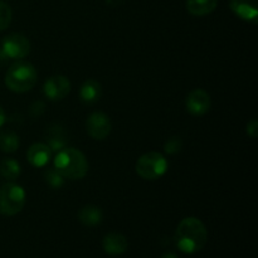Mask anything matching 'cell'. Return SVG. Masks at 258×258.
<instances>
[{"mask_svg": "<svg viewBox=\"0 0 258 258\" xmlns=\"http://www.w3.org/2000/svg\"><path fill=\"white\" fill-rule=\"evenodd\" d=\"M218 0H186V9L191 15L204 17L214 12Z\"/></svg>", "mask_w": 258, "mask_h": 258, "instance_id": "16", "label": "cell"}, {"mask_svg": "<svg viewBox=\"0 0 258 258\" xmlns=\"http://www.w3.org/2000/svg\"><path fill=\"white\" fill-rule=\"evenodd\" d=\"M86 130L95 140H105L112 130V123L106 113L93 112L86 121Z\"/></svg>", "mask_w": 258, "mask_h": 258, "instance_id": "7", "label": "cell"}, {"mask_svg": "<svg viewBox=\"0 0 258 258\" xmlns=\"http://www.w3.org/2000/svg\"><path fill=\"white\" fill-rule=\"evenodd\" d=\"M185 106L190 115L203 116L211 108V96L207 91L196 88L186 96Z\"/></svg>", "mask_w": 258, "mask_h": 258, "instance_id": "9", "label": "cell"}, {"mask_svg": "<svg viewBox=\"0 0 258 258\" xmlns=\"http://www.w3.org/2000/svg\"><path fill=\"white\" fill-rule=\"evenodd\" d=\"M43 91L50 101H60L68 96L71 91V82L64 76H52L43 86Z\"/></svg>", "mask_w": 258, "mask_h": 258, "instance_id": "8", "label": "cell"}, {"mask_svg": "<svg viewBox=\"0 0 258 258\" xmlns=\"http://www.w3.org/2000/svg\"><path fill=\"white\" fill-rule=\"evenodd\" d=\"M229 7L232 12L241 19L257 22L258 0H231Z\"/></svg>", "mask_w": 258, "mask_h": 258, "instance_id": "10", "label": "cell"}, {"mask_svg": "<svg viewBox=\"0 0 258 258\" xmlns=\"http://www.w3.org/2000/svg\"><path fill=\"white\" fill-rule=\"evenodd\" d=\"M78 219L86 227L98 226L103 219L102 209L93 204H88V206L82 207L78 212Z\"/></svg>", "mask_w": 258, "mask_h": 258, "instance_id": "14", "label": "cell"}, {"mask_svg": "<svg viewBox=\"0 0 258 258\" xmlns=\"http://www.w3.org/2000/svg\"><path fill=\"white\" fill-rule=\"evenodd\" d=\"M5 85L12 92L24 93L32 90L38 81L37 70L29 62H15L5 73Z\"/></svg>", "mask_w": 258, "mask_h": 258, "instance_id": "3", "label": "cell"}, {"mask_svg": "<svg viewBox=\"0 0 258 258\" xmlns=\"http://www.w3.org/2000/svg\"><path fill=\"white\" fill-rule=\"evenodd\" d=\"M2 52L8 59H22L30 52V42L19 33H12L2 40Z\"/></svg>", "mask_w": 258, "mask_h": 258, "instance_id": "6", "label": "cell"}, {"mask_svg": "<svg viewBox=\"0 0 258 258\" xmlns=\"http://www.w3.org/2000/svg\"><path fill=\"white\" fill-rule=\"evenodd\" d=\"M19 136L12 130H3L0 133V150L4 153H15L19 148Z\"/></svg>", "mask_w": 258, "mask_h": 258, "instance_id": "17", "label": "cell"}, {"mask_svg": "<svg viewBox=\"0 0 258 258\" xmlns=\"http://www.w3.org/2000/svg\"><path fill=\"white\" fill-rule=\"evenodd\" d=\"M103 251L110 256H121L127 251L128 242L121 233H108L102 239Z\"/></svg>", "mask_w": 258, "mask_h": 258, "instance_id": "11", "label": "cell"}, {"mask_svg": "<svg viewBox=\"0 0 258 258\" xmlns=\"http://www.w3.org/2000/svg\"><path fill=\"white\" fill-rule=\"evenodd\" d=\"M44 179L53 189H59L60 186H63V183H64L63 176L54 168L47 169L44 171Z\"/></svg>", "mask_w": 258, "mask_h": 258, "instance_id": "19", "label": "cell"}, {"mask_svg": "<svg viewBox=\"0 0 258 258\" xmlns=\"http://www.w3.org/2000/svg\"><path fill=\"white\" fill-rule=\"evenodd\" d=\"M181 149H183V140L179 136H171L164 144V150L170 155L180 153Z\"/></svg>", "mask_w": 258, "mask_h": 258, "instance_id": "20", "label": "cell"}, {"mask_svg": "<svg viewBox=\"0 0 258 258\" xmlns=\"http://www.w3.org/2000/svg\"><path fill=\"white\" fill-rule=\"evenodd\" d=\"M247 134L253 139H256L258 136V122L256 118H253V120L247 123Z\"/></svg>", "mask_w": 258, "mask_h": 258, "instance_id": "23", "label": "cell"}, {"mask_svg": "<svg viewBox=\"0 0 258 258\" xmlns=\"http://www.w3.org/2000/svg\"><path fill=\"white\" fill-rule=\"evenodd\" d=\"M168 170V161L163 154L158 151H150L136 161V173L145 180H155L163 176Z\"/></svg>", "mask_w": 258, "mask_h": 258, "instance_id": "4", "label": "cell"}, {"mask_svg": "<svg viewBox=\"0 0 258 258\" xmlns=\"http://www.w3.org/2000/svg\"><path fill=\"white\" fill-rule=\"evenodd\" d=\"M52 158V150L47 144L37 143L33 144L27 151V159L30 163V165L35 168H43L49 163Z\"/></svg>", "mask_w": 258, "mask_h": 258, "instance_id": "12", "label": "cell"}, {"mask_svg": "<svg viewBox=\"0 0 258 258\" xmlns=\"http://www.w3.org/2000/svg\"><path fill=\"white\" fill-rule=\"evenodd\" d=\"M208 241V231L201 219L196 217L184 218L179 223L174 242L181 252L188 254L202 251Z\"/></svg>", "mask_w": 258, "mask_h": 258, "instance_id": "1", "label": "cell"}, {"mask_svg": "<svg viewBox=\"0 0 258 258\" xmlns=\"http://www.w3.org/2000/svg\"><path fill=\"white\" fill-rule=\"evenodd\" d=\"M25 204V191L15 183H5L0 188V213L12 217L19 213Z\"/></svg>", "mask_w": 258, "mask_h": 258, "instance_id": "5", "label": "cell"}, {"mask_svg": "<svg viewBox=\"0 0 258 258\" xmlns=\"http://www.w3.org/2000/svg\"><path fill=\"white\" fill-rule=\"evenodd\" d=\"M5 120H7V116H5V112H4V110H3V107L0 106V127L4 125Z\"/></svg>", "mask_w": 258, "mask_h": 258, "instance_id": "24", "label": "cell"}, {"mask_svg": "<svg viewBox=\"0 0 258 258\" xmlns=\"http://www.w3.org/2000/svg\"><path fill=\"white\" fill-rule=\"evenodd\" d=\"M13 13L9 5L4 2H0V30H5L12 22Z\"/></svg>", "mask_w": 258, "mask_h": 258, "instance_id": "21", "label": "cell"}, {"mask_svg": "<svg viewBox=\"0 0 258 258\" xmlns=\"http://www.w3.org/2000/svg\"><path fill=\"white\" fill-rule=\"evenodd\" d=\"M0 175L7 180H15L20 175V165L12 158H5L0 161Z\"/></svg>", "mask_w": 258, "mask_h": 258, "instance_id": "18", "label": "cell"}, {"mask_svg": "<svg viewBox=\"0 0 258 258\" xmlns=\"http://www.w3.org/2000/svg\"><path fill=\"white\" fill-rule=\"evenodd\" d=\"M161 258H179V257L176 256L175 253H173V252H168V253H164L163 256H161Z\"/></svg>", "mask_w": 258, "mask_h": 258, "instance_id": "25", "label": "cell"}, {"mask_svg": "<svg viewBox=\"0 0 258 258\" xmlns=\"http://www.w3.org/2000/svg\"><path fill=\"white\" fill-rule=\"evenodd\" d=\"M101 96H102V86L98 81L90 78L81 86L80 97L81 101L86 105H93L100 100Z\"/></svg>", "mask_w": 258, "mask_h": 258, "instance_id": "13", "label": "cell"}, {"mask_svg": "<svg viewBox=\"0 0 258 258\" xmlns=\"http://www.w3.org/2000/svg\"><path fill=\"white\" fill-rule=\"evenodd\" d=\"M54 169L63 178L80 180L87 174L88 161L82 151L73 148H64L58 151L54 158Z\"/></svg>", "mask_w": 258, "mask_h": 258, "instance_id": "2", "label": "cell"}, {"mask_svg": "<svg viewBox=\"0 0 258 258\" xmlns=\"http://www.w3.org/2000/svg\"><path fill=\"white\" fill-rule=\"evenodd\" d=\"M43 112H44V103L40 102V101L34 102L30 106V115H32L33 117H39Z\"/></svg>", "mask_w": 258, "mask_h": 258, "instance_id": "22", "label": "cell"}, {"mask_svg": "<svg viewBox=\"0 0 258 258\" xmlns=\"http://www.w3.org/2000/svg\"><path fill=\"white\" fill-rule=\"evenodd\" d=\"M47 145L52 151H59L66 148L68 139L62 126L53 125L47 131Z\"/></svg>", "mask_w": 258, "mask_h": 258, "instance_id": "15", "label": "cell"}]
</instances>
